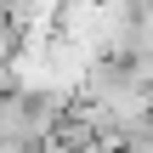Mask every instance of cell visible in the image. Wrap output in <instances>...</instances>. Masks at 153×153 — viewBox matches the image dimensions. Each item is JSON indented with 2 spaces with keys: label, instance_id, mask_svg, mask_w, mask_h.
I'll list each match as a JSON object with an SVG mask.
<instances>
[{
  "label": "cell",
  "instance_id": "2",
  "mask_svg": "<svg viewBox=\"0 0 153 153\" xmlns=\"http://www.w3.org/2000/svg\"><path fill=\"white\" fill-rule=\"evenodd\" d=\"M148 102H153V85H148Z\"/></svg>",
  "mask_w": 153,
  "mask_h": 153
},
{
  "label": "cell",
  "instance_id": "1",
  "mask_svg": "<svg viewBox=\"0 0 153 153\" xmlns=\"http://www.w3.org/2000/svg\"><path fill=\"white\" fill-rule=\"evenodd\" d=\"M125 148H131V153H153V131H142V136H131Z\"/></svg>",
  "mask_w": 153,
  "mask_h": 153
}]
</instances>
